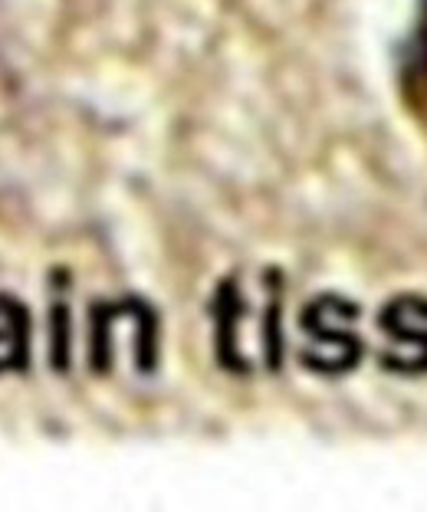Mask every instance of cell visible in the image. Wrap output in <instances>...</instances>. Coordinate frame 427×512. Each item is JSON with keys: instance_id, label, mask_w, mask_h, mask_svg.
Masks as SVG:
<instances>
[{"instance_id": "6da1fadb", "label": "cell", "mask_w": 427, "mask_h": 512, "mask_svg": "<svg viewBox=\"0 0 427 512\" xmlns=\"http://www.w3.org/2000/svg\"><path fill=\"white\" fill-rule=\"evenodd\" d=\"M385 339L391 352H385V365L401 375H424L427 371V299L424 296H398L382 312Z\"/></svg>"}, {"instance_id": "7a4b0ae2", "label": "cell", "mask_w": 427, "mask_h": 512, "mask_svg": "<svg viewBox=\"0 0 427 512\" xmlns=\"http://www.w3.org/2000/svg\"><path fill=\"white\" fill-rule=\"evenodd\" d=\"M405 92L411 99V106L418 115L427 119V0L414 30V40L408 46V60H405Z\"/></svg>"}]
</instances>
